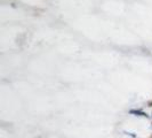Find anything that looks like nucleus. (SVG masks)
Returning <instances> with one entry per match:
<instances>
[{"instance_id": "f257e3e1", "label": "nucleus", "mask_w": 152, "mask_h": 138, "mask_svg": "<svg viewBox=\"0 0 152 138\" xmlns=\"http://www.w3.org/2000/svg\"><path fill=\"white\" fill-rule=\"evenodd\" d=\"M129 113L130 114H133V115H135V116H144V117H148V116H149L145 112L140 111V109H130Z\"/></svg>"}, {"instance_id": "7ed1b4c3", "label": "nucleus", "mask_w": 152, "mask_h": 138, "mask_svg": "<svg viewBox=\"0 0 152 138\" xmlns=\"http://www.w3.org/2000/svg\"><path fill=\"white\" fill-rule=\"evenodd\" d=\"M149 138H152V135H151V136H150V137H149Z\"/></svg>"}, {"instance_id": "f03ea898", "label": "nucleus", "mask_w": 152, "mask_h": 138, "mask_svg": "<svg viewBox=\"0 0 152 138\" xmlns=\"http://www.w3.org/2000/svg\"><path fill=\"white\" fill-rule=\"evenodd\" d=\"M149 106H150V107H152V101H151V102H149Z\"/></svg>"}]
</instances>
